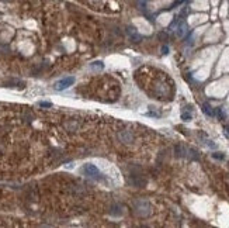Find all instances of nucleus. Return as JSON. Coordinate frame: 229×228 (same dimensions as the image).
Instances as JSON below:
<instances>
[{
	"instance_id": "1",
	"label": "nucleus",
	"mask_w": 229,
	"mask_h": 228,
	"mask_svg": "<svg viewBox=\"0 0 229 228\" xmlns=\"http://www.w3.org/2000/svg\"><path fill=\"white\" fill-rule=\"evenodd\" d=\"M134 208H135L136 214L141 217H148L151 214V204L146 200H142V199L136 200L135 203H134Z\"/></svg>"
},
{
	"instance_id": "2",
	"label": "nucleus",
	"mask_w": 229,
	"mask_h": 228,
	"mask_svg": "<svg viewBox=\"0 0 229 228\" xmlns=\"http://www.w3.org/2000/svg\"><path fill=\"white\" fill-rule=\"evenodd\" d=\"M82 171H83V173H86L87 176H90V178H93V179H100V178H101L100 171H98L94 165H91V163H86V165H83Z\"/></svg>"
},
{
	"instance_id": "3",
	"label": "nucleus",
	"mask_w": 229,
	"mask_h": 228,
	"mask_svg": "<svg viewBox=\"0 0 229 228\" xmlns=\"http://www.w3.org/2000/svg\"><path fill=\"white\" fill-rule=\"evenodd\" d=\"M75 83V77H63V79H61V80H58L55 85H53V87H55V90H65L68 89L69 86H72Z\"/></svg>"
},
{
	"instance_id": "4",
	"label": "nucleus",
	"mask_w": 229,
	"mask_h": 228,
	"mask_svg": "<svg viewBox=\"0 0 229 228\" xmlns=\"http://www.w3.org/2000/svg\"><path fill=\"white\" fill-rule=\"evenodd\" d=\"M118 139L121 141V142H124V144H129V142H132L134 137H132V134L129 132V131H119L118 132Z\"/></svg>"
},
{
	"instance_id": "5",
	"label": "nucleus",
	"mask_w": 229,
	"mask_h": 228,
	"mask_svg": "<svg viewBox=\"0 0 229 228\" xmlns=\"http://www.w3.org/2000/svg\"><path fill=\"white\" fill-rule=\"evenodd\" d=\"M174 152H176L177 158H183V156H186V154H187L188 151L183 147V145H176V148H174Z\"/></svg>"
},
{
	"instance_id": "6",
	"label": "nucleus",
	"mask_w": 229,
	"mask_h": 228,
	"mask_svg": "<svg viewBox=\"0 0 229 228\" xmlns=\"http://www.w3.org/2000/svg\"><path fill=\"white\" fill-rule=\"evenodd\" d=\"M202 111H204L207 116H209V117H214V116H215V110L209 106L208 103H204V104H202Z\"/></svg>"
},
{
	"instance_id": "7",
	"label": "nucleus",
	"mask_w": 229,
	"mask_h": 228,
	"mask_svg": "<svg viewBox=\"0 0 229 228\" xmlns=\"http://www.w3.org/2000/svg\"><path fill=\"white\" fill-rule=\"evenodd\" d=\"M186 31H187V25H186L184 21H181V24L177 27V35H179V37H183L184 34H186Z\"/></svg>"
},
{
	"instance_id": "8",
	"label": "nucleus",
	"mask_w": 229,
	"mask_h": 228,
	"mask_svg": "<svg viewBox=\"0 0 229 228\" xmlns=\"http://www.w3.org/2000/svg\"><path fill=\"white\" fill-rule=\"evenodd\" d=\"M91 68H93V69H103V68H104V65H103V62H93V64H91Z\"/></svg>"
},
{
	"instance_id": "9",
	"label": "nucleus",
	"mask_w": 229,
	"mask_h": 228,
	"mask_svg": "<svg viewBox=\"0 0 229 228\" xmlns=\"http://www.w3.org/2000/svg\"><path fill=\"white\" fill-rule=\"evenodd\" d=\"M181 118H183L184 121H190V120H191V114H188V113H183V114H181Z\"/></svg>"
},
{
	"instance_id": "10",
	"label": "nucleus",
	"mask_w": 229,
	"mask_h": 228,
	"mask_svg": "<svg viewBox=\"0 0 229 228\" xmlns=\"http://www.w3.org/2000/svg\"><path fill=\"white\" fill-rule=\"evenodd\" d=\"M212 156L215 159H224V158H225V155L221 154V152H215V154H212Z\"/></svg>"
},
{
	"instance_id": "11",
	"label": "nucleus",
	"mask_w": 229,
	"mask_h": 228,
	"mask_svg": "<svg viewBox=\"0 0 229 228\" xmlns=\"http://www.w3.org/2000/svg\"><path fill=\"white\" fill-rule=\"evenodd\" d=\"M217 114L221 120H225V116H224V110H222V109H217Z\"/></svg>"
},
{
	"instance_id": "12",
	"label": "nucleus",
	"mask_w": 229,
	"mask_h": 228,
	"mask_svg": "<svg viewBox=\"0 0 229 228\" xmlns=\"http://www.w3.org/2000/svg\"><path fill=\"white\" fill-rule=\"evenodd\" d=\"M205 145H208L209 148H217V145H215L211 139H207V138H205Z\"/></svg>"
},
{
	"instance_id": "13",
	"label": "nucleus",
	"mask_w": 229,
	"mask_h": 228,
	"mask_svg": "<svg viewBox=\"0 0 229 228\" xmlns=\"http://www.w3.org/2000/svg\"><path fill=\"white\" fill-rule=\"evenodd\" d=\"M41 107H52V103H48V102H41L40 103Z\"/></svg>"
},
{
	"instance_id": "14",
	"label": "nucleus",
	"mask_w": 229,
	"mask_h": 228,
	"mask_svg": "<svg viewBox=\"0 0 229 228\" xmlns=\"http://www.w3.org/2000/svg\"><path fill=\"white\" fill-rule=\"evenodd\" d=\"M162 52H163L164 55H166V54H169V48H167V47H163V48H162Z\"/></svg>"
},
{
	"instance_id": "15",
	"label": "nucleus",
	"mask_w": 229,
	"mask_h": 228,
	"mask_svg": "<svg viewBox=\"0 0 229 228\" xmlns=\"http://www.w3.org/2000/svg\"><path fill=\"white\" fill-rule=\"evenodd\" d=\"M225 131H226V135L229 137V125H225Z\"/></svg>"
},
{
	"instance_id": "16",
	"label": "nucleus",
	"mask_w": 229,
	"mask_h": 228,
	"mask_svg": "<svg viewBox=\"0 0 229 228\" xmlns=\"http://www.w3.org/2000/svg\"><path fill=\"white\" fill-rule=\"evenodd\" d=\"M2 2H11V0H2Z\"/></svg>"
}]
</instances>
